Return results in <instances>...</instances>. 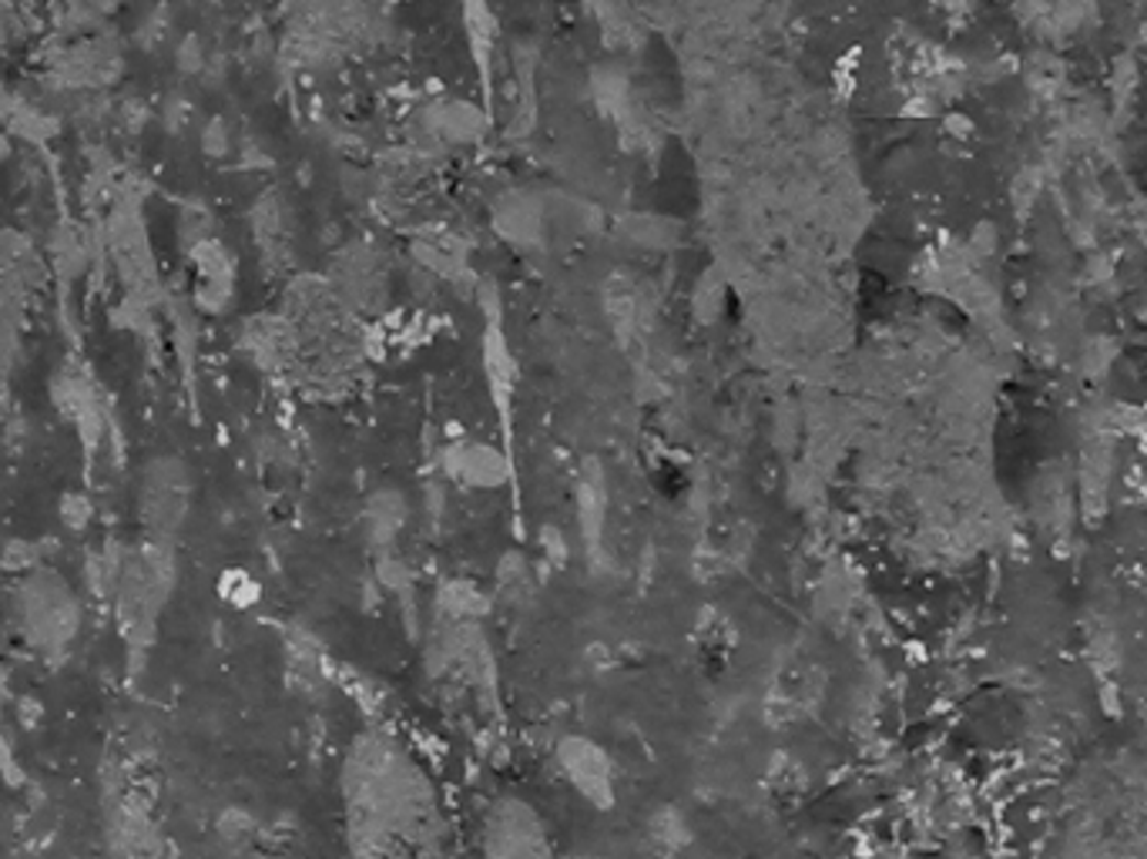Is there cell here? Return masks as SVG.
I'll list each match as a JSON object with an SVG mask.
<instances>
[{
  "label": "cell",
  "instance_id": "cell-1",
  "mask_svg": "<svg viewBox=\"0 0 1147 859\" xmlns=\"http://www.w3.org/2000/svg\"><path fill=\"white\" fill-rule=\"evenodd\" d=\"M353 859H443V813L430 775L389 739L366 736L346 762Z\"/></svg>",
  "mask_w": 1147,
  "mask_h": 859
},
{
  "label": "cell",
  "instance_id": "cell-2",
  "mask_svg": "<svg viewBox=\"0 0 1147 859\" xmlns=\"http://www.w3.org/2000/svg\"><path fill=\"white\" fill-rule=\"evenodd\" d=\"M481 859H558L544 819L517 796L490 803L481 826Z\"/></svg>",
  "mask_w": 1147,
  "mask_h": 859
},
{
  "label": "cell",
  "instance_id": "cell-3",
  "mask_svg": "<svg viewBox=\"0 0 1147 859\" xmlns=\"http://www.w3.org/2000/svg\"><path fill=\"white\" fill-rule=\"evenodd\" d=\"M142 507L155 535H168L181 524L188 507V471L178 460H155L148 467Z\"/></svg>",
  "mask_w": 1147,
  "mask_h": 859
},
{
  "label": "cell",
  "instance_id": "cell-4",
  "mask_svg": "<svg viewBox=\"0 0 1147 859\" xmlns=\"http://www.w3.org/2000/svg\"><path fill=\"white\" fill-rule=\"evenodd\" d=\"M450 471L474 487H490L504 477V460L481 443H463L450 450Z\"/></svg>",
  "mask_w": 1147,
  "mask_h": 859
},
{
  "label": "cell",
  "instance_id": "cell-5",
  "mask_svg": "<svg viewBox=\"0 0 1147 859\" xmlns=\"http://www.w3.org/2000/svg\"><path fill=\"white\" fill-rule=\"evenodd\" d=\"M497 225L514 239H533L537 225H541V212L533 209L527 195H510L497 209Z\"/></svg>",
  "mask_w": 1147,
  "mask_h": 859
},
{
  "label": "cell",
  "instance_id": "cell-6",
  "mask_svg": "<svg viewBox=\"0 0 1147 859\" xmlns=\"http://www.w3.org/2000/svg\"><path fill=\"white\" fill-rule=\"evenodd\" d=\"M370 524H373L376 541H389V535L402 524V500L396 494H379L370 504Z\"/></svg>",
  "mask_w": 1147,
  "mask_h": 859
},
{
  "label": "cell",
  "instance_id": "cell-7",
  "mask_svg": "<svg viewBox=\"0 0 1147 859\" xmlns=\"http://www.w3.org/2000/svg\"><path fill=\"white\" fill-rule=\"evenodd\" d=\"M443 114V131H446V135L450 139H474V131L481 128V118L474 114V111H470V108H463V104H450V108H443L440 111Z\"/></svg>",
  "mask_w": 1147,
  "mask_h": 859
},
{
  "label": "cell",
  "instance_id": "cell-8",
  "mask_svg": "<svg viewBox=\"0 0 1147 859\" xmlns=\"http://www.w3.org/2000/svg\"><path fill=\"white\" fill-rule=\"evenodd\" d=\"M60 507H64V510H60V517H64V524H67V527H71V531H81V527L91 520V504H88L81 494H67Z\"/></svg>",
  "mask_w": 1147,
  "mask_h": 859
},
{
  "label": "cell",
  "instance_id": "cell-9",
  "mask_svg": "<svg viewBox=\"0 0 1147 859\" xmlns=\"http://www.w3.org/2000/svg\"><path fill=\"white\" fill-rule=\"evenodd\" d=\"M225 148H229L225 124H222V121H212V124L206 128V152H212V155H225Z\"/></svg>",
  "mask_w": 1147,
  "mask_h": 859
}]
</instances>
